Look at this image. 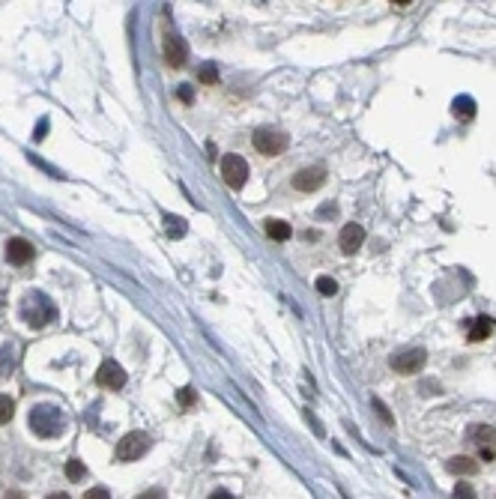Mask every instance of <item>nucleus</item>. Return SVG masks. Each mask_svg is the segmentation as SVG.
<instances>
[{
    "mask_svg": "<svg viewBox=\"0 0 496 499\" xmlns=\"http://www.w3.org/2000/svg\"><path fill=\"white\" fill-rule=\"evenodd\" d=\"M66 427V418L60 407H51V404H39L31 410V431L42 440H51V436H60Z\"/></svg>",
    "mask_w": 496,
    "mask_h": 499,
    "instance_id": "1",
    "label": "nucleus"
},
{
    "mask_svg": "<svg viewBox=\"0 0 496 499\" xmlns=\"http://www.w3.org/2000/svg\"><path fill=\"white\" fill-rule=\"evenodd\" d=\"M22 314H24V320L31 323V326H45V323H51L54 317H57V311H54V305L48 302V299L42 296V293H31L24 299V305H22Z\"/></svg>",
    "mask_w": 496,
    "mask_h": 499,
    "instance_id": "2",
    "label": "nucleus"
},
{
    "mask_svg": "<svg viewBox=\"0 0 496 499\" xmlns=\"http://www.w3.org/2000/svg\"><path fill=\"white\" fill-rule=\"evenodd\" d=\"M150 445H153V440L147 436L144 431H132V434H126L120 443H117V452H114V457L120 464H129V461H138V457H144L147 452H150Z\"/></svg>",
    "mask_w": 496,
    "mask_h": 499,
    "instance_id": "3",
    "label": "nucleus"
},
{
    "mask_svg": "<svg viewBox=\"0 0 496 499\" xmlns=\"http://www.w3.org/2000/svg\"><path fill=\"white\" fill-rule=\"evenodd\" d=\"M254 149H261L263 156H281L284 149H287V144H290V138H287L281 129H272V126H261L254 132Z\"/></svg>",
    "mask_w": 496,
    "mask_h": 499,
    "instance_id": "4",
    "label": "nucleus"
},
{
    "mask_svg": "<svg viewBox=\"0 0 496 499\" xmlns=\"http://www.w3.org/2000/svg\"><path fill=\"white\" fill-rule=\"evenodd\" d=\"M424 362H428V353H424L422 347H406V350H398L389 359L395 374H415L424 368Z\"/></svg>",
    "mask_w": 496,
    "mask_h": 499,
    "instance_id": "5",
    "label": "nucleus"
},
{
    "mask_svg": "<svg viewBox=\"0 0 496 499\" xmlns=\"http://www.w3.org/2000/svg\"><path fill=\"white\" fill-rule=\"evenodd\" d=\"M222 177H224V183L231 188H242L248 183V162L242 156H236V153H227L222 158Z\"/></svg>",
    "mask_w": 496,
    "mask_h": 499,
    "instance_id": "6",
    "label": "nucleus"
},
{
    "mask_svg": "<svg viewBox=\"0 0 496 499\" xmlns=\"http://www.w3.org/2000/svg\"><path fill=\"white\" fill-rule=\"evenodd\" d=\"M470 443L475 445L481 461H496V427L488 425H475L470 431Z\"/></svg>",
    "mask_w": 496,
    "mask_h": 499,
    "instance_id": "7",
    "label": "nucleus"
},
{
    "mask_svg": "<svg viewBox=\"0 0 496 499\" xmlns=\"http://www.w3.org/2000/svg\"><path fill=\"white\" fill-rule=\"evenodd\" d=\"M96 383L102 386V388H123L126 386V371H123V365H117L114 359H105L102 365H99V371H96Z\"/></svg>",
    "mask_w": 496,
    "mask_h": 499,
    "instance_id": "8",
    "label": "nucleus"
},
{
    "mask_svg": "<svg viewBox=\"0 0 496 499\" xmlns=\"http://www.w3.org/2000/svg\"><path fill=\"white\" fill-rule=\"evenodd\" d=\"M365 245V227L362 224H344V231L338 234V248L344 254H356Z\"/></svg>",
    "mask_w": 496,
    "mask_h": 499,
    "instance_id": "9",
    "label": "nucleus"
},
{
    "mask_svg": "<svg viewBox=\"0 0 496 499\" xmlns=\"http://www.w3.org/2000/svg\"><path fill=\"white\" fill-rule=\"evenodd\" d=\"M165 60H167V66H174V69L183 66L188 60V45H185L183 36H176V33L165 36Z\"/></svg>",
    "mask_w": 496,
    "mask_h": 499,
    "instance_id": "10",
    "label": "nucleus"
},
{
    "mask_svg": "<svg viewBox=\"0 0 496 499\" xmlns=\"http://www.w3.org/2000/svg\"><path fill=\"white\" fill-rule=\"evenodd\" d=\"M6 261L15 263V266L31 263V261H33V245L27 243V239H22V236L9 239V243H6Z\"/></svg>",
    "mask_w": 496,
    "mask_h": 499,
    "instance_id": "11",
    "label": "nucleus"
},
{
    "mask_svg": "<svg viewBox=\"0 0 496 499\" xmlns=\"http://www.w3.org/2000/svg\"><path fill=\"white\" fill-rule=\"evenodd\" d=\"M326 183V171L323 167H305L293 177V188H299V192H317Z\"/></svg>",
    "mask_w": 496,
    "mask_h": 499,
    "instance_id": "12",
    "label": "nucleus"
},
{
    "mask_svg": "<svg viewBox=\"0 0 496 499\" xmlns=\"http://www.w3.org/2000/svg\"><path fill=\"white\" fill-rule=\"evenodd\" d=\"M493 332V320L488 314H479L472 320V326H470V332H466V338H470V341L475 344V341H484V338H488Z\"/></svg>",
    "mask_w": 496,
    "mask_h": 499,
    "instance_id": "13",
    "label": "nucleus"
},
{
    "mask_svg": "<svg viewBox=\"0 0 496 499\" xmlns=\"http://www.w3.org/2000/svg\"><path fill=\"white\" fill-rule=\"evenodd\" d=\"M445 470L454 473V475H472V473H479V464H475L472 457H466V455H458V457H452V461L445 464Z\"/></svg>",
    "mask_w": 496,
    "mask_h": 499,
    "instance_id": "14",
    "label": "nucleus"
},
{
    "mask_svg": "<svg viewBox=\"0 0 496 499\" xmlns=\"http://www.w3.org/2000/svg\"><path fill=\"white\" fill-rule=\"evenodd\" d=\"M266 236L275 239V243H287V239L293 236V227L281 222V218H270V222H266Z\"/></svg>",
    "mask_w": 496,
    "mask_h": 499,
    "instance_id": "15",
    "label": "nucleus"
},
{
    "mask_svg": "<svg viewBox=\"0 0 496 499\" xmlns=\"http://www.w3.org/2000/svg\"><path fill=\"white\" fill-rule=\"evenodd\" d=\"M452 114L458 117V120H472L475 117V102H472V96H458L452 102Z\"/></svg>",
    "mask_w": 496,
    "mask_h": 499,
    "instance_id": "16",
    "label": "nucleus"
},
{
    "mask_svg": "<svg viewBox=\"0 0 496 499\" xmlns=\"http://www.w3.org/2000/svg\"><path fill=\"white\" fill-rule=\"evenodd\" d=\"M165 227H167V236L171 239L185 236V218H180V215H165Z\"/></svg>",
    "mask_w": 496,
    "mask_h": 499,
    "instance_id": "17",
    "label": "nucleus"
},
{
    "mask_svg": "<svg viewBox=\"0 0 496 499\" xmlns=\"http://www.w3.org/2000/svg\"><path fill=\"white\" fill-rule=\"evenodd\" d=\"M87 475V466L81 464V457H72V461H66V478L69 482H81Z\"/></svg>",
    "mask_w": 496,
    "mask_h": 499,
    "instance_id": "18",
    "label": "nucleus"
},
{
    "mask_svg": "<svg viewBox=\"0 0 496 499\" xmlns=\"http://www.w3.org/2000/svg\"><path fill=\"white\" fill-rule=\"evenodd\" d=\"M197 78H201L204 84H215L218 81V66L215 63H204L201 69H197Z\"/></svg>",
    "mask_w": 496,
    "mask_h": 499,
    "instance_id": "19",
    "label": "nucleus"
},
{
    "mask_svg": "<svg viewBox=\"0 0 496 499\" xmlns=\"http://www.w3.org/2000/svg\"><path fill=\"white\" fill-rule=\"evenodd\" d=\"M13 413H15L13 398H9V395H0V425H6L9 418H13Z\"/></svg>",
    "mask_w": 496,
    "mask_h": 499,
    "instance_id": "20",
    "label": "nucleus"
},
{
    "mask_svg": "<svg viewBox=\"0 0 496 499\" xmlns=\"http://www.w3.org/2000/svg\"><path fill=\"white\" fill-rule=\"evenodd\" d=\"M317 291H320L323 296H335V293H338V284H335V278L320 275V278H317Z\"/></svg>",
    "mask_w": 496,
    "mask_h": 499,
    "instance_id": "21",
    "label": "nucleus"
},
{
    "mask_svg": "<svg viewBox=\"0 0 496 499\" xmlns=\"http://www.w3.org/2000/svg\"><path fill=\"white\" fill-rule=\"evenodd\" d=\"M452 499H475V491L470 484H454V493H452Z\"/></svg>",
    "mask_w": 496,
    "mask_h": 499,
    "instance_id": "22",
    "label": "nucleus"
},
{
    "mask_svg": "<svg viewBox=\"0 0 496 499\" xmlns=\"http://www.w3.org/2000/svg\"><path fill=\"white\" fill-rule=\"evenodd\" d=\"M176 398H180V404H183V407H195V401H197V395H195V388H192V386L180 388V395H176Z\"/></svg>",
    "mask_w": 496,
    "mask_h": 499,
    "instance_id": "23",
    "label": "nucleus"
},
{
    "mask_svg": "<svg viewBox=\"0 0 496 499\" xmlns=\"http://www.w3.org/2000/svg\"><path fill=\"white\" fill-rule=\"evenodd\" d=\"M135 499H167L162 487H150V491H144V493H138Z\"/></svg>",
    "mask_w": 496,
    "mask_h": 499,
    "instance_id": "24",
    "label": "nucleus"
},
{
    "mask_svg": "<svg viewBox=\"0 0 496 499\" xmlns=\"http://www.w3.org/2000/svg\"><path fill=\"white\" fill-rule=\"evenodd\" d=\"M176 96H180L183 102H195V90L188 87V84H180V87H176Z\"/></svg>",
    "mask_w": 496,
    "mask_h": 499,
    "instance_id": "25",
    "label": "nucleus"
},
{
    "mask_svg": "<svg viewBox=\"0 0 496 499\" xmlns=\"http://www.w3.org/2000/svg\"><path fill=\"white\" fill-rule=\"evenodd\" d=\"M84 499H111V496H108L105 487H90V491L84 493Z\"/></svg>",
    "mask_w": 496,
    "mask_h": 499,
    "instance_id": "26",
    "label": "nucleus"
},
{
    "mask_svg": "<svg viewBox=\"0 0 496 499\" xmlns=\"http://www.w3.org/2000/svg\"><path fill=\"white\" fill-rule=\"evenodd\" d=\"M210 499H233V493H231V491H224V487H218V491L210 493Z\"/></svg>",
    "mask_w": 496,
    "mask_h": 499,
    "instance_id": "27",
    "label": "nucleus"
},
{
    "mask_svg": "<svg viewBox=\"0 0 496 499\" xmlns=\"http://www.w3.org/2000/svg\"><path fill=\"white\" fill-rule=\"evenodd\" d=\"M3 499H27V496H24L22 491H9V493H6Z\"/></svg>",
    "mask_w": 496,
    "mask_h": 499,
    "instance_id": "28",
    "label": "nucleus"
},
{
    "mask_svg": "<svg viewBox=\"0 0 496 499\" xmlns=\"http://www.w3.org/2000/svg\"><path fill=\"white\" fill-rule=\"evenodd\" d=\"M45 126H48V123L42 120V123H39V132H36V141H39V138H45Z\"/></svg>",
    "mask_w": 496,
    "mask_h": 499,
    "instance_id": "29",
    "label": "nucleus"
},
{
    "mask_svg": "<svg viewBox=\"0 0 496 499\" xmlns=\"http://www.w3.org/2000/svg\"><path fill=\"white\" fill-rule=\"evenodd\" d=\"M45 499H72V496H69V493H48Z\"/></svg>",
    "mask_w": 496,
    "mask_h": 499,
    "instance_id": "30",
    "label": "nucleus"
},
{
    "mask_svg": "<svg viewBox=\"0 0 496 499\" xmlns=\"http://www.w3.org/2000/svg\"><path fill=\"white\" fill-rule=\"evenodd\" d=\"M392 6H395V9H398V13H406V9H410L413 3H392Z\"/></svg>",
    "mask_w": 496,
    "mask_h": 499,
    "instance_id": "31",
    "label": "nucleus"
}]
</instances>
